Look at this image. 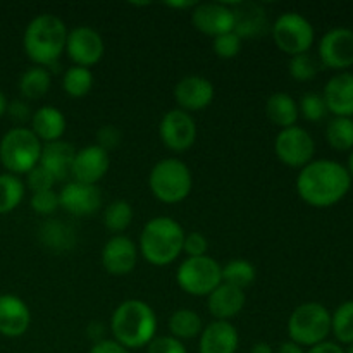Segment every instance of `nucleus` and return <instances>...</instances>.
<instances>
[{"label": "nucleus", "instance_id": "f257e3e1", "mask_svg": "<svg viewBox=\"0 0 353 353\" xmlns=\"http://www.w3.org/2000/svg\"><path fill=\"white\" fill-rule=\"evenodd\" d=\"M350 186L352 176L348 169L330 159L312 161L300 169L296 178L299 196L317 209L331 207L343 200Z\"/></svg>", "mask_w": 353, "mask_h": 353}, {"label": "nucleus", "instance_id": "f03ea898", "mask_svg": "<svg viewBox=\"0 0 353 353\" xmlns=\"http://www.w3.org/2000/svg\"><path fill=\"white\" fill-rule=\"evenodd\" d=\"M68 26L55 14H40L24 30L23 47L30 61L40 68H52L65 52Z\"/></svg>", "mask_w": 353, "mask_h": 353}, {"label": "nucleus", "instance_id": "7ed1b4c3", "mask_svg": "<svg viewBox=\"0 0 353 353\" xmlns=\"http://www.w3.org/2000/svg\"><path fill=\"white\" fill-rule=\"evenodd\" d=\"M110 331L114 340L128 350L148 347L157 333V316L143 300H124L110 317Z\"/></svg>", "mask_w": 353, "mask_h": 353}, {"label": "nucleus", "instance_id": "20e7f679", "mask_svg": "<svg viewBox=\"0 0 353 353\" xmlns=\"http://www.w3.org/2000/svg\"><path fill=\"white\" fill-rule=\"evenodd\" d=\"M185 230L176 219L159 216L148 221L140 234V252L148 264L165 268L183 254Z\"/></svg>", "mask_w": 353, "mask_h": 353}, {"label": "nucleus", "instance_id": "39448f33", "mask_svg": "<svg viewBox=\"0 0 353 353\" xmlns=\"http://www.w3.org/2000/svg\"><path fill=\"white\" fill-rule=\"evenodd\" d=\"M41 150L43 143L30 128L16 126L0 140V162L9 174H28L40 164Z\"/></svg>", "mask_w": 353, "mask_h": 353}, {"label": "nucleus", "instance_id": "423d86ee", "mask_svg": "<svg viewBox=\"0 0 353 353\" xmlns=\"http://www.w3.org/2000/svg\"><path fill=\"white\" fill-rule=\"evenodd\" d=\"M148 186L155 199L162 203H179L192 193V171L179 159H162L152 168L148 174Z\"/></svg>", "mask_w": 353, "mask_h": 353}, {"label": "nucleus", "instance_id": "0eeeda50", "mask_svg": "<svg viewBox=\"0 0 353 353\" xmlns=\"http://www.w3.org/2000/svg\"><path fill=\"white\" fill-rule=\"evenodd\" d=\"M331 333V314L323 303L307 302L296 307L288 319L290 341L299 347H316Z\"/></svg>", "mask_w": 353, "mask_h": 353}, {"label": "nucleus", "instance_id": "6e6552de", "mask_svg": "<svg viewBox=\"0 0 353 353\" xmlns=\"http://www.w3.org/2000/svg\"><path fill=\"white\" fill-rule=\"evenodd\" d=\"M179 288L192 296H209L223 283V265L216 259L188 257L176 272Z\"/></svg>", "mask_w": 353, "mask_h": 353}, {"label": "nucleus", "instance_id": "1a4fd4ad", "mask_svg": "<svg viewBox=\"0 0 353 353\" xmlns=\"http://www.w3.org/2000/svg\"><path fill=\"white\" fill-rule=\"evenodd\" d=\"M272 40L286 55L305 54L310 50L316 31L310 21L299 12H285L272 24Z\"/></svg>", "mask_w": 353, "mask_h": 353}, {"label": "nucleus", "instance_id": "9d476101", "mask_svg": "<svg viewBox=\"0 0 353 353\" xmlns=\"http://www.w3.org/2000/svg\"><path fill=\"white\" fill-rule=\"evenodd\" d=\"M274 152L285 165L302 169L314 161L316 143L309 131L300 126H292L279 131L274 140Z\"/></svg>", "mask_w": 353, "mask_h": 353}, {"label": "nucleus", "instance_id": "9b49d317", "mask_svg": "<svg viewBox=\"0 0 353 353\" xmlns=\"http://www.w3.org/2000/svg\"><path fill=\"white\" fill-rule=\"evenodd\" d=\"M159 137L169 150L178 154L190 150L196 140L195 119L181 109L168 110L159 124Z\"/></svg>", "mask_w": 353, "mask_h": 353}, {"label": "nucleus", "instance_id": "f8f14e48", "mask_svg": "<svg viewBox=\"0 0 353 353\" xmlns=\"http://www.w3.org/2000/svg\"><path fill=\"white\" fill-rule=\"evenodd\" d=\"M65 52L74 65L90 69L102 61L105 54V43L97 30L90 26H78L68 33Z\"/></svg>", "mask_w": 353, "mask_h": 353}, {"label": "nucleus", "instance_id": "ddd939ff", "mask_svg": "<svg viewBox=\"0 0 353 353\" xmlns=\"http://www.w3.org/2000/svg\"><path fill=\"white\" fill-rule=\"evenodd\" d=\"M192 23L196 28V31L216 38L234 31V14L230 3H195L192 10Z\"/></svg>", "mask_w": 353, "mask_h": 353}, {"label": "nucleus", "instance_id": "4468645a", "mask_svg": "<svg viewBox=\"0 0 353 353\" xmlns=\"http://www.w3.org/2000/svg\"><path fill=\"white\" fill-rule=\"evenodd\" d=\"M319 59L324 68L343 71L353 65V31L333 28L319 43Z\"/></svg>", "mask_w": 353, "mask_h": 353}, {"label": "nucleus", "instance_id": "2eb2a0df", "mask_svg": "<svg viewBox=\"0 0 353 353\" xmlns=\"http://www.w3.org/2000/svg\"><path fill=\"white\" fill-rule=\"evenodd\" d=\"M216 88L212 81L203 76H185L174 86V100L185 112H199L212 103Z\"/></svg>", "mask_w": 353, "mask_h": 353}, {"label": "nucleus", "instance_id": "dca6fc26", "mask_svg": "<svg viewBox=\"0 0 353 353\" xmlns=\"http://www.w3.org/2000/svg\"><path fill=\"white\" fill-rule=\"evenodd\" d=\"M59 205L71 216H90L102 207V193L97 185L69 181L59 192Z\"/></svg>", "mask_w": 353, "mask_h": 353}, {"label": "nucleus", "instance_id": "f3484780", "mask_svg": "<svg viewBox=\"0 0 353 353\" xmlns=\"http://www.w3.org/2000/svg\"><path fill=\"white\" fill-rule=\"evenodd\" d=\"M102 265L109 274L126 276L137 268L138 247L131 238L124 234H114L102 248Z\"/></svg>", "mask_w": 353, "mask_h": 353}, {"label": "nucleus", "instance_id": "a211bd4d", "mask_svg": "<svg viewBox=\"0 0 353 353\" xmlns=\"http://www.w3.org/2000/svg\"><path fill=\"white\" fill-rule=\"evenodd\" d=\"M110 168L109 152L100 148L99 145H88L76 152L72 162L71 178L85 185H97Z\"/></svg>", "mask_w": 353, "mask_h": 353}, {"label": "nucleus", "instance_id": "6ab92c4d", "mask_svg": "<svg viewBox=\"0 0 353 353\" xmlns=\"http://www.w3.org/2000/svg\"><path fill=\"white\" fill-rule=\"evenodd\" d=\"M31 324L30 307L16 295H0V334L19 338Z\"/></svg>", "mask_w": 353, "mask_h": 353}, {"label": "nucleus", "instance_id": "aec40b11", "mask_svg": "<svg viewBox=\"0 0 353 353\" xmlns=\"http://www.w3.org/2000/svg\"><path fill=\"white\" fill-rule=\"evenodd\" d=\"M238 345L236 327L228 321H214L200 333L199 353H236Z\"/></svg>", "mask_w": 353, "mask_h": 353}, {"label": "nucleus", "instance_id": "412c9836", "mask_svg": "<svg viewBox=\"0 0 353 353\" xmlns=\"http://www.w3.org/2000/svg\"><path fill=\"white\" fill-rule=\"evenodd\" d=\"M323 99L326 102L327 112L336 117L353 116V74L340 72L327 81Z\"/></svg>", "mask_w": 353, "mask_h": 353}, {"label": "nucleus", "instance_id": "4be33fe9", "mask_svg": "<svg viewBox=\"0 0 353 353\" xmlns=\"http://www.w3.org/2000/svg\"><path fill=\"white\" fill-rule=\"evenodd\" d=\"M209 312L216 321H228L231 323L233 317L243 310L245 303H247V295L245 290L231 286L228 283H221L209 296Z\"/></svg>", "mask_w": 353, "mask_h": 353}, {"label": "nucleus", "instance_id": "5701e85b", "mask_svg": "<svg viewBox=\"0 0 353 353\" xmlns=\"http://www.w3.org/2000/svg\"><path fill=\"white\" fill-rule=\"evenodd\" d=\"M76 152L78 150L68 141L59 140L54 143H45L43 150H41L40 165L54 176L55 183L64 181V179L71 178Z\"/></svg>", "mask_w": 353, "mask_h": 353}, {"label": "nucleus", "instance_id": "b1692460", "mask_svg": "<svg viewBox=\"0 0 353 353\" xmlns=\"http://www.w3.org/2000/svg\"><path fill=\"white\" fill-rule=\"evenodd\" d=\"M65 128H68V121L57 107L43 105L34 110L31 116L30 130L43 143H54V141L61 140L65 133Z\"/></svg>", "mask_w": 353, "mask_h": 353}, {"label": "nucleus", "instance_id": "393cba45", "mask_svg": "<svg viewBox=\"0 0 353 353\" xmlns=\"http://www.w3.org/2000/svg\"><path fill=\"white\" fill-rule=\"evenodd\" d=\"M234 14V33L240 38L257 37L264 31L268 19L265 12L259 3L234 2L231 3Z\"/></svg>", "mask_w": 353, "mask_h": 353}, {"label": "nucleus", "instance_id": "a878e982", "mask_svg": "<svg viewBox=\"0 0 353 353\" xmlns=\"http://www.w3.org/2000/svg\"><path fill=\"white\" fill-rule=\"evenodd\" d=\"M265 114L272 124L286 130V128L296 126V121L300 117L299 103L290 93L276 92L265 102Z\"/></svg>", "mask_w": 353, "mask_h": 353}, {"label": "nucleus", "instance_id": "bb28decb", "mask_svg": "<svg viewBox=\"0 0 353 353\" xmlns=\"http://www.w3.org/2000/svg\"><path fill=\"white\" fill-rule=\"evenodd\" d=\"M40 240L48 250L65 252L74 247L76 233L69 224H64L61 219H50L41 224Z\"/></svg>", "mask_w": 353, "mask_h": 353}, {"label": "nucleus", "instance_id": "cd10ccee", "mask_svg": "<svg viewBox=\"0 0 353 353\" xmlns=\"http://www.w3.org/2000/svg\"><path fill=\"white\" fill-rule=\"evenodd\" d=\"M52 86L50 71L40 65L26 69L19 78V92L24 99L38 100L43 99Z\"/></svg>", "mask_w": 353, "mask_h": 353}, {"label": "nucleus", "instance_id": "c85d7f7f", "mask_svg": "<svg viewBox=\"0 0 353 353\" xmlns=\"http://www.w3.org/2000/svg\"><path fill=\"white\" fill-rule=\"evenodd\" d=\"M169 331L171 336L181 340H192V338L200 336L203 331V321L195 310L179 309L169 317Z\"/></svg>", "mask_w": 353, "mask_h": 353}, {"label": "nucleus", "instance_id": "c756f323", "mask_svg": "<svg viewBox=\"0 0 353 353\" xmlns=\"http://www.w3.org/2000/svg\"><path fill=\"white\" fill-rule=\"evenodd\" d=\"M93 83H95L93 72L81 65H72L62 76V90L71 99H83L88 95L93 88Z\"/></svg>", "mask_w": 353, "mask_h": 353}, {"label": "nucleus", "instance_id": "7c9ffc66", "mask_svg": "<svg viewBox=\"0 0 353 353\" xmlns=\"http://www.w3.org/2000/svg\"><path fill=\"white\" fill-rule=\"evenodd\" d=\"M326 140L331 148L338 152L353 150V119L352 117H334L326 128Z\"/></svg>", "mask_w": 353, "mask_h": 353}, {"label": "nucleus", "instance_id": "2f4dec72", "mask_svg": "<svg viewBox=\"0 0 353 353\" xmlns=\"http://www.w3.org/2000/svg\"><path fill=\"white\" fill-rule=\"evenodd\" d=\"M257 278V271H255L254 264L245 259H233L223 265V283H228L231 286L245 290L252 285Z\"/></svg>", "mask_w": 353, "mask_h": 353}, {"label": "nucleus", "instance_id": "473e14b6", "mask_svg": "<svg viewBox=\"0 0 353 353\" xmlns=\"http://www.w3.org/2000/svg\"><path fill=\"white\" fill-rule=\"evenodd\" d=\"M133 207L126 200H116V202L109 203L107 209L103 210V226L112 233L121 234L130 228L131 221H133Z\"/></svg>", "mask_w": 353, "mask_h": 353}, {"label": "nucleus", "instance_id": "72a5a7b5", "mask_svg": "<svg viewBox=\"0 0 353 353\" xmlns=\"http://www.w3.org/2000/svg\"><path fill=\"white\" fill-rule=\"evenodd\" d=\"M24 185L17 176L0 174V214H9L23 202Z\"/></svg>", "mask_w": 353, "mask_h": 353}, {"label": "nucleus", "instance_id": "f704fd0d", "mask_svg": "<svg viewBox=\"0 0 353 353\" xmlns=\"http://www.w3.org/2000/svg\"><path fill=\"white\" fill-rule=\"evenodd\" d=\"M331 333L340 343H353V300L341 303L331 316Z\"/></svg>", "mask_w": 353, "mask_h": 353}, {"label": "nucleus", "instance_id": "c9c22d12", "mask_svg": "<svg viewBox=\"0 0 353 353\" xmlns=\"http://www.w3.org/2000/svg\"><path fill=\"white\" fill-rule=\"evenodd\" d=\"M288 71L290 76L296 81H310L319 72V64L309 52H305V54L295 55V57L290 59Z\"/></svg>", "mask_w": 353, "mask_h": 353}, {"label": "nucleus", "instance_id": "e433bc0d", "mask_svg": "<svg viewBox=\"0 0 353 353\" xmlns=\"http://www.w3.org/2000/svg\"><path fill=\"white\" fill-rule=\"evenodd\" d=\"M299 110L307 121H310V123H319V121H323L327 114V107L323 95L314 92L305 93V95L302 97Z\"/></svg>", "mask_w": 353, "mask_h": 353}, {"label": "nucleus", "instance_id": "4c0bfd02", "mask_svg": "<svg viewBox=\"0 0 353 353\" xmlns=\"http://www.w3.org/2000/svg\"><path fill=\"white\" fill-rule=\"evenodd\" d=\"M241 47H243V38L238 37L234 31L221 34V37H216L212 40L214 54L219 59H224V61L236 57L241 52Z\"/></svg>", "mask_w": 353, "mask_h": 353}, {"label": "nucleus", "instance_id": "58836bf2", "mask_svg": "<svg viewBox=\"0 0 353 353\" xmlns=\"http://www.w3.org/2000/svg\"><path fill=\"white\" fill-rule=\"evenodd\" d=\"M59 207H61L59 205V193H55L54 190L31 195V209L40 216H50Z\"/></svg>", "mask_w": 353, "mask_h": 353}, {"label": "nucleus", "instance_id": "ea45409f", "mask_svg": "<svg viewBox=\"0 0 353 353\" xmlns=\"http://www.w3.org/2000/svg\"><path fill=\"white\" fill-rule=\"evenodd\" d=\"M28 186H30V190L33 193H40V192H48V190H54V185H55V179L54 176L50 174V172L47 171V169L41 168L40 164L37 165V168L31 169L30 172H28Z\"/></svg>", "mask_w": 353, "mask_h": 353}, {"label": "nucleus", "instance_id": "a19ab883", "mask_svg": "<svg viewBox=\"0 0 353 353\" xmlns=\"http://www.w3.org/2000/svg\"><path fill=\"white\" fill-rule=\"evenodd\" d=\"M123 141V133H121L119 128L112 126V124H103L99 131H97V143L100 148H103L105 152L114 150L117 148Z\"/></svg>", "mask_w": 353, "mask_h": 353}, {"label": "nucleus", "instance_id": "79ce46f5", "mask_svg": "<svg viewBox=\"0 0 353 353\" xmlns=\"http://www.w3.org/2000/svg\"><path fill=\"white\" fill-rule=\"evenodd\" d=\"M207 248H209V241L199 231L185 234V241H183V254L188 257H203L207 255Z\"/></svg>", "mask_w": 353, "mask_h": 353}, {"label": "nucleus", "instance_id": "37998d69", "mask_svg": "<svg viewBox=\"0 0 353 353\" xmlns=\"http://www.w3.org/2000/svg\"><path fill=\"white\" fill-rule=\"evenodd\" d=\"M148 353H188L183 341L174 336H155L148 343Z\"/></svg>", "mask_w": 353, "mask_h": 353}, {"label": "nucleus", "instance_id": "c03bdc74", "mask_svg": "<svg viewBox=\"0 0 353 353\" xmlns=\"http://www.w3.org/2000/svg\"><path fill=\"white\" fill-rule=\"evenodd\" d=\"M7 112H9V116L12 117L14 121H17V123H24V121L30 119L31 121V110H30V105L24 102H21V100H16V102H12L10 105H7Z\"/></svg>", "mask_w": 353, "mask_h": 353}, {"label": "nucleus", "instance_id": "a18cd8bd", "mask_svg": "<svg viewBox=\"0 0 353 353\" xmlns=\"http://www.w3.org/2000/svg\"><path fill=\"white\" fill-rule=\"evenodd\" d=\"M90 353H130V350L126 347H123L121 343H117L116 340H107V338H103V340L93 343Z\"/></svg>", "mask_w": 353, "mask_h": 353}, {"label": "nucleus", "instance_id": "49530a36", "mask_svg": "<svg viewBox=\"0 0 353 353\" xmlns=\"http://www.w3.org/2000/svg\"><path fill=\"white\" fill-rule=\"evenodd\" d=\"M307 353H345V350L340 347V345L333 343V341H323V343L310 348Z\"/></svg>", "mask_w": 353, "mask_h": 353}, {"label": "nucleus", "instance_id": "de8ad7c7", "mask_svg": "<svg viewBox=\"0 0 353 353\" xmlns=\"http://www.w3.org/2000/svg\"><path fill=\"white\" fill-rule=\"evenodd\" d=\"M276 353H305V352H303L302 347H299L296 343H293V341H285V343L279 345L278 352Z\"/></svg>", "mask_w": 353, "mask_h": 353}, {"label": "nucleus", "instance_id": "09e8293b", "mask_svg": "<svg viewBox=\"0 0 353 353\" xmlns=\"http://www.w3.org/2000/svg\"><path fill=\"white\" fill-rule=\"evenodd\" d=\"M250 353H274V350H272L271 345L265 343V341H259V343H255L254 347H252Z\"/></svg>", "mask_w": 353, "mask_h": 353}, {"label": "nucleus", "instance_id": "8fccbe9b", "mask_svg": "<svg viewBox=\"0 0 353 353\" xmlns=\"http://www.w3.org/2000/svg\"><path fill=\"white\" fill-rule=\"evenodd\" d=\"M168 6L172 7V9H193L195 2H169Z\"/></svg>", "mask_w": 353, "mask_h": 353}, {"label": "nucleus", "instance_id": "3c124183", "mask_svg": "<svg viewBox=\"0 0 353 353\" xmlns=\"http://www.w3.org/2000/svg\"><path fill=\"white\" fill-rule=\"evenodd\" d=\"M7 112V99L2 92H0V117Z\"/></svg>", "mask_w": 353, "mask_h": 353}, {"label": "nucleus", "instance_id": "603ef678", "mask_svg": "<svg viewBox=\"0 0 353 353\" xmlns=\"http://www.w3.org/2000/svg\"><path fill=\"white\" fill-rule=\"evenodd\" d=\"M348 172H350V176H352V179H353V150H352V154H350V162H348Z\"/></svg>", "mask_w": 353, "mask_h": 353}, {"label": "nucleus", "instance_id": "864d4df0", "mask_svg": "<svg viewBox=\"0 0 353 353\" xmlns=\"http://www.w3.org/2000/svg\"><path fill=\"white\" fill-rule=\"evenodd\" d=\"M345 353H353V343L348 347V350H345Z\"/></svg>", "mask_w": 353, "mask_h": 353}]
</instances>
